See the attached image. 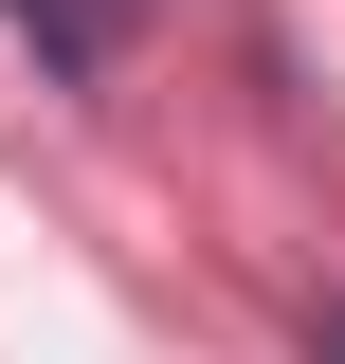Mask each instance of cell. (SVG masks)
<instances>
[{
    "label": "cell",
    "mask_w": 345,
    "mask_h": 364,
    "mask_svg": "<svg viewBox=\"0 0 345 364\" xmlns=\"http://www.w3.org/2000/svg\"><path fill=\"white\" fill-rule=\"evenodd\" d=\"M0 18H18V37H37L55 73H109V55L146 37V0H0Z\"/></svg>",
    "instance_id": "1"
},
{
    "label": "cell",
    "mask_w": 345,
    "mask_h": 364,
    "mask_svg": "<svg viewBox=\"0 0 345 364\" xmlns=\"http://www.w3.org/2000/svg\"><path fill=\"white\" fill-rule=\"evenodd\" d=\"M327 364H345V310H327Z\"/></svg>",
    "instance_id": "2"
}]
</instances>
